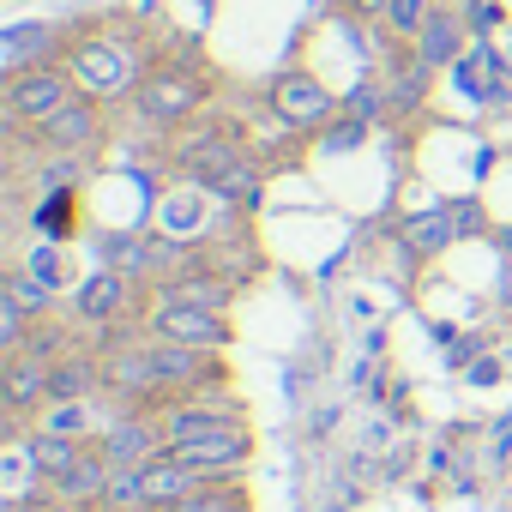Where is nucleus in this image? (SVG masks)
<instances>
[{"mask_svg": "<svg viewBox=\"0 0 512 512\" xmlns=\"http://www.w3.org/2000/svg\"><path fill=\"white\" fill-rule=\"evenodd\" d=\"M175 169L199 193L223 199L229 211L253 217V211L266 205V163H260V151H253V139L241 133V121L199 115L193 127H181L175 133Z\"/></svg>", "mask_w": 512, "mask_h": 512, "instance_id": "1", "label": "nucleus"}, {"mask_svg": "<svg viewBox=\"0 0 512 512\" xmlns=\"http://www.w3.org/2000/svg\"><path fill=\"white\" fill-rule=\"evenodd\" d=\"M157 416H163V434H169L175 458H187L211 482L217 476H247V464H253V428H247L241 404H199V392H193V398H169Z\"/></svg>", "mask_w": 512, "mask_h": 512, "instance_id": "2", "label": "nucleus"}, {"mask_svg": "<svg viewBox=\"0 0 512 512\" xmlns=\"http://www.w3.org/2000/svg\"><path fill=\"white\" fill-rule=\"evenodd\" d=\"M211 91H217V79L199 61H151L133 91V115L157 133H181L211 109Z\"/></svg>", "mask_w": 512, "mask_h": 512, "instance_id": "3", "label": "nucleus"}, {"mask_svg": "<svg viewBox=\"0 0 512 512\" xmlns=\"http://www.w3.org/2000/svg\"><path fill=\"white\" fill-rule=\"evenodd\" d=\"M145 67H151V61L139 55V43H127V37H115V31H91V37H79V43L67 49V73H73L79 91L97 97V103L133 97L139 79H145Z\"/></svg>", "mask_w": 512, "mask_h": 512, "instance_id": "4", "label": "nucleus"}, {"mask_svg": "<svg viewBox=\"0 0 512 512\" xmlns=\"http://www.w3.org/2000/svg\"><path fill=\"white\" fill-rule=\"evenodd\" d=\"M266 115L290 133V139H320L338 115H344V97H332V85L308 67H284L272 73L266 85Z\"/></svg>", "mask_w": 512, "mask_h": 512, "instance_id": "5", "label": "nucleus"}, {"mask_svg": "<svg viewBox=\"0 0 512 512\" xmlns=\"http://www.w3.org/2000/svg\"><path fill=\"white\" fill-rule=\"evenodd\" d=\"M145 332L169 338V344H199V350H229L235 344V320L223 308H205V302H187V296H169V290H151Z\"/></svg>", "mask_w": 512, "mask_h": 512, "instance_id": "6", "label": "nucleus"}, {"mask_svg": "<svg viewBox=\"0 0 512 512\" xmlns=\"http://www.w3.org/2000/svg\"><path fill=\"white\" fill-rule=\"evenodd\" d=\"M145 308H151V296H145V284H139L133 272L97 266L91 278L73 284V320H79L85 332H97V326H133Z\"/></svg>", "mask_w": 512, "mask_h": 512, "instance_id": "7", "label": "nucleus"}, {"mask_svg": "<svg viewBox=\"0 0 512 512\" xmlns=\"http://www.w3.org/2000/svg\"><path fill=\"white\" fill-rule=\"evenodd\" d=\"M13 133H31L43 151H55V157H97L103 151V139H109V103H97V97H73L67 109H55L43 127H13Z\"/></svg>", "mask_w": 512, "mask_h": 512, "instance_id": "8", "label": "nucleus"}, {"mask_svg": "<svg viewBox=\"0 0 512 512\" xmlns=\"http://www.w3.org/2000/svg\"><path fill=\"white\" fill-rule=\"evenodd\" d=\"M73 97H79V79L67 73V61L31 67V73H7V91H0L13 127H43V121H49L55 109H67Z\"/></svg>", "mask_w": 512, "mask_h": 512, "instance_id": "9", "label": "nucleus"}, {"mask_svg": "<svg viewBox=\"0 0 512 512\" xmlns=\"http://www.w3.org/2000/svg\"><path fill=\"white\" fill-rule=\"evenodd\" d=\"M151 356H157V380H163L169 398H193V392H217V386H229V362H223V350H199V344L151 338Z\"/></svg>", "mask_w": 512, "mask_h": 512, "instance_id": "10", "label": "nucleus"}, {"mask_svg": "<svg viewBox=\"0 0 512 512\" xmlns=\"http://www.w3.org/2000/svg\"><path fill=\"white\" fill-rule=\"evenodd\" d=\"M97 440H103L109 464H133V470H145L151 458L169 452V434H163V416L157 410H115V422Z\"/></svg>", "mask_w": 512, "mask_h": 512, "instance_id": "11", "label": "nucleus"}, {"mask_svg": "<svg viewBox=\"0 0 512 512\" xmlns=\"http://www.w3.org/2000/svg\"><path fill=\"white\" fill-rule=\"evenodd\" d=\"M0 398H7V428H31L49 410V362L19 350L0 368Z\"/></svg>", "mask_w": 512, "mask_h": 512, "instance_id": "12", "label": "nucleus"}, {"mask_svg": "<svg viewBox=\"0 0 512 512\" xmlns=\"http://www.w3.org/2000/svg\"><path fill=\"white\" fill-rule=\"evenodd\" d=\"M67 31L61 25H43V19H31V25H13L7 37H0V73H31V67H55V61H67Z\"/></svg>", "mask_w": 512, "mask_h": 512, "instance_id": "13", "label": "nucleus"}, {"mask_svg": "<svg viewBox=\"0 0 512 512\" xmlns=\"http://www.w3.org/2000/svg\"><path fill=\"white\" fill-rule=\"evenodd\" d=\"M470 43H476V37H470V25H464V7H446V0H440L434 19L422 25V37H416L410 49H416V61H422V67L452 73V67H458V55H464Z\"/></svg>", "mask_w": 512, "mask_h": 512, "instance_id": "14", "label": "nucleus"}, {"mask_svg": "<svg viewBox=\"0 0 512 512\" xmlns=\"http://www.w3.org/2000/svg\"><path fill=\"white\" fill-rule=\"evenodd\" d=\"M139 476H145V512H169V506H181L187 494H199V488L211 482L205 470H193V464H187V458H175V452L151 458ZM217 482H223V476H217Z\"/></svg>", "mask_w": 512, "mask_h": 512, "instance_id": "15", "label": "nucleus"}, {"mask_svg": "<svg viewBox=\"0 0 512 512\" xmlns=\"http://www.w3.org/2000/svg\"><path fill=\"white\" fill-rule=\"evenodd\" d=\"M109 452H103V440H85V452L67 464V476H55V494L61 500H73V506H85V512H97L103 506V488H109Z\"/></svg>", "mask_w": 512, "mask_h": 512, "instance_id": "16", "label": "nucleus"}, {"mask_svg": "<svg viewBox=\"0 0 512 512\" xmlns=\"http://www.w3.org/2000/svg\"><path fill=\"white\" fill-rule=\"evenodd\" d=\"M428 85H434V67L416 61V49H386V97H392V115H416L428 103Z\"/></svg>", "mask_w": 512, "mask_h": 512, "instance_id": "17", "label": "nucleus"}, {"mask_svg": "<svg viewBox=\"0 0 512 512\" xmlns=\"http://www.w3.org/2000/svg\"><path fill=\"white\" fill-rule=\"evenodd\" d=\"M398 235H404V253H416V260H428V253H446V247L458 241V229H452V199H434V205L410 211V217L398 223Z\"/></svg>", "mask_w": 512, "mask_h": 512, "instance_id": "18", "label": "nucleus"}, {"mask_svg": "<svg viewBox=\"0 0 512 512\" xmlns=\"http://www.w3.org/2000/svg\"><path fill=\"white\" fill-rule=\"evenodd\" d=\"M37 241H73L79 235V187H43L31 205Z\"/></svg>", "mask_w": 512, "mask_h": 512, "instance_id": "19", "label": "nucleus"}, {"mask_svg": "<svg viewBox=\"0 0 512 512\" xmlns=\"http://www.w3.org/2000/svg\"><path fill=\"white\" fill-rule=\"evenodd\" d=\"M25 446H31V464L43 470V482L67 476V464L85 452V440H73V434H55V428H25Z\"/></svg>", "mask_w": 512, "mask_h": 512, "instance_id": "20", "label": "nucleus"}, {"mask_svg": "<svg viewBox=\"0 0 512 512\" xmlns=\"http://www.w3.org/2000/svg\"><path fill=\"white\" fill-rule=\"evenodd\" d=\"M169 512H253V494H247L241 476H223V482H205L199 494H187V500L169 506Z\"/></svg>", "mask_w": 512, "mask_h": 512, "instance_id": "21", "label": "nucleus"}, {"mask_svg": "<svg viewBox=\"0 0 512 512\" xmlns=\"http://www.w3.org/2000/svg\"><path fill=\"white\" fill-rule=\"evenodd\" d=\"M7 296H13V302L31 314V320H55V302H61V296H55V290H49L37 272H25L19 260L7 266Z\"/></svg>", "mask_w": 512, "mask_h": 512, "instance_id": "22", "label": "nucleus"}, {"mask_svg": "<svg viewBox=\"0 0 512 512\" xmlns=\"http://www.w3.org/2000/svg\"><path fill=\"white\" fill-rule=\"evenodd\" d=\"M19 266H25V272H37V278H43V284H49L55 296H61V290L73 284V260H67V241H37V247H31V260H19Z\"/></svg>", "mask_w": 512, "mask_h": 512, "instance_id": "23", "label": "nucleus"}, {"mask_svg": "<svg viewBox=\"0 0 512 512\" xmlns=\"http://www.w3.org/2000/svg\"><path fill=\"white\" fill-rule=\"evenodd\" d=\"M434 7H440V0H392V7H386V37L392 43H416L422 25L434 19Z\"/></svg>", "mask_w": 512, "mask_h": 512, "instance_id": "24", "label": "nucleus"}, {"mask_svg": "<svg viewBox=\"0 0 512 512\" xmlns=\"http://www.w3.org/2000/svg\"><path fill=\"white\" fill-rule=\"evenodd\" d=\"M344 115L368 121V127H386L392 121V97H386V79H362L350 97H344Z\"/></svg>", "mask_w": 512, "mask_h": 512, "instance_id": "25", "label": "nucleus"}, {"mask_svg": "<svg viewBox=\"0 0 512 512\" xmlns=\"http://www.w3.org/2000/svg\"><path fill=\"white\" fill-rule=\"evenodd\" d=\"M368 121H356V115H338L326 133H320V151H332V157H344V151H356V145H368Z\"/></svg>", "mask_w": 512, "mask_h": 512, "instance_id": "26", "label": "nucleus"}, {"mask_svg": "<svg viewBox=\"0 0 512 512\" xmlns=\"http://www.w3.org/2000/svg\"><path fill=\"white\" fill-rule=\"evenodd\" d=\"M464 25H470V37H500L506 31V7L500 0H464Z\"/></svg>", "mask_w": 512, "mask_h": 512, "instance_id": "27", "label": "nucleus"}, {"mask_svg": "<svg viewBox=\"0 0 512 512\" xmlns=\"http://www.w3.org/2000/svg\"><path fill=\"white\" fill-rule=\"evenodd\" d=\"M452 229H458V241H470V235H494L488 205H482V199H452Z\"/></svg>", "mask_w": 512, "mask_h": 512, "instance_id": "28", "label": "nucleus"}, {"mask_svg": "<svg viewBox=\"0 0 512 512\" xmlns=\"http://www.w3.org/2000/svg\"><path fill=\"white\" fill-rule=\"evenodd\" d=\"M464 380L482 392V386H494V380H506V356H476L470 368H464Z\"/></svg>", "mask_w": 512, "mask_h": 512, "instance_id": "29", "label": "nucleus"}, {"mask_svg": "<svg viewBox=\"0 0 512 512\" xmlns=\"http://www.w3.org/2000/svg\"><path fill=\"white\" fill-rule=\"evenodd\" d=\"M476 356H488V338H458V350H452V368L464 374V368H470Z\"/></svg>", "mask_w": 512, "mask_h": 512, "instance_id": "30", "label": "nucleus"}, {"mask_svg": "<svg viewBox=\"0 0 512 512\" xmlns=\"http://www.w3.org/2000/svg\"><path fill=\"white\" fill-rule=\"evenodd\" d=\"M344 7H350L356 19H368V25H386V7H392V0H344Z\"/></svg>", "mask_w": 512, "mask_h": 512, "instance_id": "31", "label": "nucleus"}, {"mask_svg": "<svg viewBox=\"0 0 512 512\" xmlns=\"http://www.w3.org/2000/svg\"><path fill=\"white\" fill-rule=\"evenodd\" d=\"M488 241H494V247L506 253V260H512V223H494V235H488Z\"/></svg>", "mask_w": 512, "mask_h": 512, "instance_id": "32", "label": "nucleus"}, {"mask_svg": "<svg viewBox=\"0 0 512 512\" xmlns=\"http://www.w3.org/2000/svg\"><path fill=\"white\" fill-rule=\"evenodd\" d=\"M25 512H85V506H73V500H43V506H25Z\"/></svg>", "mask_w": 512, "mask_h": 512, "instance_id": "33", "label": "nucleus"}, {"mask_svg": "<svg viewBox=\"0 0 512 512\" xmlns=\"http://www.w3.org/2000/svg\"><path fill=\"white\" fill-rule=\"evenodd\" d=\"M506 308H512V260H506Z\"/></svg>", "mask_w": 512, "mask_h": 512, "instance_id": "34", "label": "nucleus"}, {"mask_svg": "<svg viewBox=\"0 0 512 512\" xmlns=\"http://www.w3.org/2000/svg\"><path fill=\"white\" fill-rule=\"evenodd\" d=\"M500 350H506V368H512V338H506V344H500Z\"/></svg>", "mask_w": 512, "mask_h": 512, "instance_id": "35", "label": "nucleus"}, {"mask_svg": "<svg viewBox=\"0 0 512 512\" xmlns=\"http://www.w3.org/2000/svg\"><path fill=\"white\" fill-rule=\"evenodd\" d=\"M506 61H512V37H506Z\"/></svg>", "mask_w": 512, "mask_h": 512, "instance_id": "36", "label": "nucleus"}]
</instances>
